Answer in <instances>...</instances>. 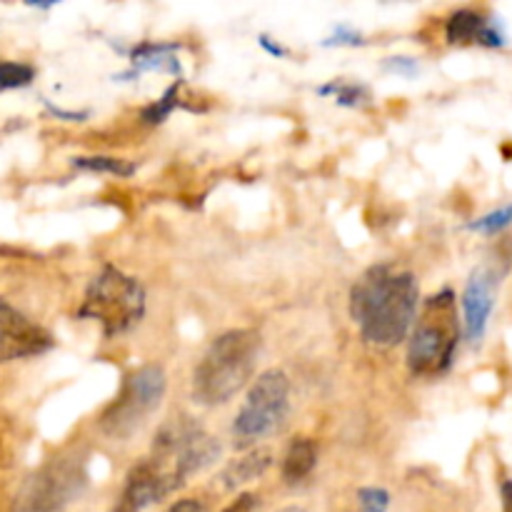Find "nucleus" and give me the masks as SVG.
<instances>
[{"label": "nucleus", "instance_id": "nucleus-10", "mask_svg": "<svg viewBox=\"0 0 512 512\" xmlns=\"http://www.w3.org/2000/svg\"><path fill=\"white\" fill-rule=\"evenodd\" d=\"M495 288H498V280H495L493 270L478 268L470 275L468 285L463 290L465 338L473 345L480 343L485 330H488V320L495 308Z\"/></svg>", "mask_w": 512, "mask_h": 512}, {"label": "nucleus", "instance_id": "nucleus-3", "mask_svg": "<svg viewBox=\"0 0 512 512\" xmlns=\"http://www.w3.org/2000/svg\"><path fill=\"white\" fill-rule=\"evenodd\" d=\"M408 345V365L415 375H440L453 365L460 340V320L453 290L425 300Z\"/></svg>", "mask_w": 512, "mask_h": 512}, {"label": "nucleus", "instance_id": "nucleus-21", "mask_svg": "<svg viewBox=\"0 0 512 512\" xmlns=\"http://www.w3.org/2000/svg\"><path fill=\"white\" fill-rule=\"evenodd\" d=\"M258 505H260L258 495L243 493V495H238V498H235L223 512H258Z\"/></svg>", "mask_w": 512, "mask_h": 512}, {"label": "nucleus", "instance_id": "nucleus-6", "mask_svg": "<svg viewBox=\"0 0 512 512\" xmlns=\"http://www.w3.org/2000/svg\"><path fill=\"white\" fill-rule=\"evenodd\" d=\"M168 378L160 365H143L128 375L118 398L100 415V430L108 438L128 440L163 403Z\"/></svg>", "mask_w": 512, "mask_h": 512}, {"label": "nucleus", "instance_id": "nucleus-9", "mask_svg": "<svg viewBox=\"0 0 512 512\" xmlns=\"http://www.w3.org/2000/svg\"><path fill=\"white\" fill-rule=\"evenodd\" d=\"M53 345L55 340L48 330L25 318L8 300H0V363L35 358L48 353Z\"/></svg>", "mask_w": 512, "mask_h": 512}, {"label": "nucleus", "instance_id": "nucleus-2", "mask_svg": "<svg viewBox=\"0 0 512 512\" xmlns=\"http://www.w3.org/2000/svg\"><path fill=\"white\" fill-rule=\"evenodd\" d=\"M260 358V335L255 330H228L210 343L193 370V398L205 408L233 400L255 373Z\"/></svg>", "mask_w": 512, "mask_h": 512}, {"label": "nucleus", "instance_id": "nucleus-18", "mask_svg": "<svg viewBox=\"0 0 512 512\" xmlns=\"http://www.w3.org/2000/svg\"><path fill=\"white\" fill-rule=\"evenodd\" d=\"M35 78V70L25 63L15 60H0V90H15L30 85Z\"/></svg>", "mask_w": 512, "mask_h": 512}, {"label": "nucleus", "instance_id": "nucleus-13", "mask_svg": "<svg viewBox=\"0 0 512 512\" xmlns=\"http://www.w3.org/2000/svg\"><path fill=\"white\" fill-rule=\"evenodd\" d=\"M268 468H270L268 450H253V453H248L245 458L230 463L228 468L223 470V475H220V480H223L225 488L233 490V488H240V485L250 483V480L260 478Z\"/></svg>", "mask_w": 512, "mask_h": 512}, {"label": "nucleus", "instance_id": "nucleus-11", "mask_svg": "<svg viewBox=\"0 0 512 512\" xmlns=\"http://www.w3.org/2000/svg\"><path fill=\"white\" fill-rule=\"evenodd\" d=\"M445 38L453 45H488V48H500L505 43L503 33L493 25V20L485 18L480 10L460 8L445 23Z\"/></svg>", "mask_w": 512, "mask_h": 512}, {"label": "nucleus", "instance_id": "nucleus-26", "mask_svg": "<svg viewBox=\"0 0 512 512\" xmlns=\"http://www.w3.org/2000/svg\"><path fill=\"white\" fill-rule=\"evenodd\" d=\"M503 505H505V512H512V480L503 485Z\"/></svg>", "mask_w": 512, "mask_h": 512}, {"label": "nucleus", "instance_id": "nucleus-12", "mask_svg": "<svg viewBox=\"0 0 512 512\" xmlns=\"http://www.w3.org/2000/svg\"><path fill=\"white\" fill-rule=\"evenodd\" d=\"M315 465H318V445L310 438L293 440L283 458V480L290 485L300 483L313 473Z\"/></svg>", "mask_w": 512, "mask_h": 512}, {"label": "nucleus", "instance_id": "nucleus-22", "mask_svg": "<svg viewBox=\"0 0 512 512\" xmlns=\"http://www.w3.org/2000/svg\"><path fill=\"white\" fill-rule=\"evenodd\" d=\"M358 43H363V40H360V35L355 33V30L345 28V25H340V28L335 30L333 38L328 40V45H358Z\"/></svg>", "mask_w": 512, "mask_h": 512}, {"label": "nucleus", "instance_id": "nucleus-1", "mask_svg": "<svg viewBox=\"0 0 512 512\" xmlns=\"http://www.w3.org/2000/svg\"><path fill=\"white\" fill-rule=\"evenodd\" d=\"M418 280L393 265H373L350 290V318L368 343L390 348L408 338L418 315Z\"/></svg>", "mask_w": 512, "mask_h": 512}, {"label": "nucleus", "instance_id": "nucleus-7", "mask_svg": "<svg viewBox=\"0 0 512 512\" xmlns=\"http://www.w3.org/2000/svg\"><path fill=\"white\" fill-rule=\"evenodd\" d=\"M83 478L85 475L75 458L50 460L40 473L28 480L15 512H63L65 505L80 493Z\"/></svg>", "mask_w": 512, "mask_h": 512}, {"label": "nucleus", "instance_id": "nucleus-5", "mask_svg": "<svg viewBox=\"0 0 512 512\" xmlns=\"http://www.w3.org/2000/svg\"><path fill=\"white\" fill-rule=\"evenodd\" d=\"M290 415V380L283 370H265L260 378L253 380L245 403L240 405L233 423V438L240 448L253 445L258 440L270 438Z\"/></svg>", "mask_w": 512, "mask_h": 512}, {"label": "nucleus", "instance_id": "nucleus-24", "mask_svg": "<svg viewBox=\"0 0 512 512\" xmlns=\"http://www.w3.org/2000/svg\"><path fill=\"white\" fill-rule=\"evenodd\" d=\"M168 512H205V508H203V503H200V500L185 498V500H178V503H175Z\"/></svg>", "mask_w": 512, "mask_h": 512}, {"label": "nucleus", "instance_id": "nucleus-15", "mask_svg": "<svg viewBox=\"0 0 512 512\" xmlns=\"http://www.w3.org/2000/svg\"><path fill=\"white\" fill-rule=\"evenodd\" d=\"M73 168L88 170V173H108L128 178L135 173V165L123 158H110V155H88V158H73Z\"/></svg>", "mask_w": 512, "mask_h": 512}, {"label": "nucleus", "instance_id": "nucleus-16", "mask_svg": "<svg viewBox=\"0 0 512 512\" xmlns=\"http://www.w3.org/2000/svg\"><path fill=\"white\" fill-rule=\"evenodd\" d=\"M318 93L333 95V98L338 100L340 105H345V108H360V105H365L370 100L368 88L358 83H330L328 88H320Z\"/></svg>", "mask_w": 512, "mask_h": 512}, {"label": "nucleus", "instance_id": "nucleus-25", "mask_svg": "<svg viewBox=\"0 0 512 512\" xmlns=\"http://www.w3.org/2000/svg\"><path fill=\"white\" fill-rule=\"evenodd\" d=\"M260 45H263V50H268L270 55H275V58H285V55H288V50H285L280 43H273L268 35H260Z\"/></svg>", "mask_w": 512, "mask_h": 512}, {"label": "nucleus", "instance_id": "nucleus-4", "mask_svg": "<svg viewBox=\"0 0 512 512\" xmlns=\"http://www.w3.org/2000/svg\"><path fill=\"white\" fill-rule=\"evenodd\" d=\"M145 293L143 285L123 270L105 265L85 290L80 318L95 320L108 338L133 330L143 320Z\"/></svg>", "mask_w": 512, "mask_h": 512}, {"label": "nucleus", "instance_id": "nucleus-17", "mask_svg": "<svg viewBox=\"0 0 512 512\" xmlns=\"http://www.w3.org/2000/svg\"><path fill=\"white\" fill-rule=\"evenodd\" d=\"M180 85H183V83L170 85V88L165 90L163 98H158V100H155V103H150L148 108H143V120H145V123H148V125L163 123V120L168 118V115L173 113L175 108H178V105H180Z\"/></svg>", "mask_w": 512, "mask_h": 512}, {"label": "nucleus", "instance_id": "nucleus-8", "mask_svg": "<svg viewBox=\"0 0 512 512\" xmlns=\"http://www.w3.org/2000/svg\"><path fill=\"white\" fill-rule=\"evenodd\" d=\"M180 485H183V480L173 470L165 468L155 458H145L130 468L123 493L110 512H143L150 505L168 498L170 493H175Z\"/></svg>", "mask_w": 512, "mask_h": 512}, {"label": "nucleus", "instance_id": "nucleus-23", "mask_svg": "<svg viewBox=\"0 0 512 512\" xmlns=\"http://www.w3.org/2000/svg\"><path fill=\"white\" fill-rule=\"evenodd\" d=\"M388 68L393 70V73H400V75H415L418 73V63H415L413 58H390L388 60Z\"/></svg>", "mask_w": 512, "mask_h": 512}, {"label": "nucleus", "instance_id": "nucleus-14", "mask_svg": "<svg viewBox=\"0 0 512 512\" xmlns=\"http://www.w3.org/2000/svg\"><path fill=\"white\" fill-rule=\"evenodd\" d=\"M133 65L138 70H168V73L180 70L175 45L170 43H140L138 48H133Z\"/></svg>", "mask_w": 512, "mask_h": 512}, {"label": "nucleus", "instance_id": "nucleus-19", "mask_svg": "<svg viewBox=\"0 0 512 512\" xmlns=\"http://www.w3.org/2000/svg\"><path fill=\"white\" fill-rule=\"evenodd\" d=\"M508 225H512V203L505 205V208L493 210V213L483 215V218H478L475 223H470V230H478V233H485V235H495L500 233V230L508 228Z\"/></svg>", "mask_w": 512, "mask_h": 512}, {"label": "nucleus", "instance_id": "nucleus-20", "mask_svg": "<svg viewBox=\"0 0 512 512\" xmlns=\"http://www.w3.org/2000/svg\"><path fill=\"white\" fill-rule=\"evenodd\" d=\"M358 505L363 512H385L390 505L388 490L383 488H360L358 490Z\"/></svg>", "mask_w": 512, "mask_h": 512}]
</instances>
